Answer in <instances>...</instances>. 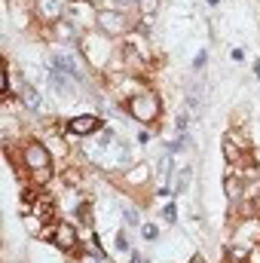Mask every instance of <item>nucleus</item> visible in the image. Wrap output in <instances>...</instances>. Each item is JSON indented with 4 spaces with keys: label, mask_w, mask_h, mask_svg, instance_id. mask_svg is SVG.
Segmentation results:
<instances>
[{
    "label": "nucleus",
    "mask_w": 260,
    "mask_h": 263,
    "mask_svg": "<svg viewBox=\"0 0 260 263\" xmlns=\"http://www.w3.org/2000/svg\"><path fill=\"white\" fill-rule=\"evenodd\" d=\"M80 49H83V55L92 62L95 67H104L107 65V59L114 55V37H107V34H86L83 40H80Z\"/></svg>",
    "instance_id": "f257e3e1"
},
{
    "label": "nucleus",
    "mask_w": 260,
    "mask_h": 263,
    "mask_svg": "<svg viewBox=\"0 0 260 263\" xmlns=\"http://www.w3.org/2000/svg\"><path fill=\"white\" fill-rule=\"evenodd\" d=\"M70 31H95L98 28V9L89 0H73L65 9Z\"/></svg>",
    "instance_id": "f03ea898"
},
{
    "label": "nucleus",
    "mask_w": 260,
    "mask_h": 263,
    "mask_svg": "<svg viewBox=\"0 0 260 263\" xmlns=\"http://www.w3.org/2000/svg\"><path fill=\"white\" fill-rule=\"evenodd\" d=\"M260 242V223L257 220H248V223H242L239 230H236V236H233V245H230V254L236 257V260H242L254 245Z\"/></svg>",
    "instance_id": "7ed1b4c3"
},
{
    "label": "nucleus",
    "mask_w": 260,
    "mask_h": 263,
    "mask_svg": "<svg viewBox=\"0 0 260 263\" xmlns=\"http://www.w3.org/2000/svg\"><path fill=\"white\" fill-rule=\"evenodd\" d=\"M126 107H129V114L138 123H153V120L159 117V98H156L153 92H141V95L129 98Z\"/></svg>",
    "instance_id": "20e7f679"
},
{
    "label": "nucleus",
    "mask_w": 260,
    "mask_h": 263,
    "mask_svg": "<svg viewBox=\"0 0 260 263\" xmlns=\"http://www.w3.org/2000/svg\"><path fill=\"white\" fill-rule=\"evenodd\" d=\"M25 165L34 172V175H46L49 165H52V156H49V147L40 144V141H28L25 144Z\"/></svg>",
    "instance_id": "39448f33"
},
{
    "label": "nucleus",
    "mask_w": 260,
    "mask_h": 263,
    "mask_svg": "<svg viewBox=\"0 0 260 263\" xmlns=\"http://www.w3.org/2000/svg\"><path fill=\"white\" fill-rule=\"evenodd\" d=\"M126 28H129V22H126L123 12H117V9H98V31L101 34L120 37V34H126Z\"/></svg>",
    "instance_id": "423d86ee"
},
{
    "label": "nucleus",
    "mask_w": 260,
    "mask_h": 263,
    "mask_svg": "<svg viewBox=\"0 0 260 263\" xmlns=\"http://www.w3.org/2000/svg\"><path fill=\"white\" fill-rule=\"evenodd\" d=\"M65 0H37V12H40V18L43 22H49V25H55L62 15H65Z\"/></svg>",
    "instance_id": "0eeeda50"
},
{
    "label": "nucleus",
    "mask_w": 260,
    "mask_h": 263,
    "mask_svg": "<svg viewBox=\"0 0 260 263\" xmlns=\"http://www.w3.org/2000/svg\"><path fill=\"white\" fill-rule=\"evenodd\" d=\"M52 242H55L62 251H73V248H77V230H73L70 223H55V230H52Z\"/></svg>",
    "instance_id": "6e6552de"
},
{
    "label": "nucleus",
    "mask_w": 260,
    "mask_h": 263,
    "mask_svg": "<svg viewBox=\"0 0 260 263\" xmlns=\"http://www.w3.org/2000/svg\"><path fill=\"white\" fill-rule=\"evenodd\" d=\"M65 129L70 132V135H80V138H86V135H92V132L101 129V123H98V117H73Z\"/></svg>",
    "instance_id": "1a4fd4ad"
},
{
    "label": "nucleus",
    "mask_w": 260,
    "mask_h": 263,
    "mask_svg": "<svg viewBox=\"0 0 260 263\" xmlns=\"http://www.w3.org/2000/svg\"><path fill=\"white\" fill-rule=\"evenodd\" d=\"M224 153H227V162H239L245 156V150L236 147V135H224Z\"/></svg>",
    "instance_id": "9d476101"
},
{
    "label": "nucleus",
    "mask_w": 260,
    "mask_h": 263,
    "mask_svg": "<svg viewBox=\"0 0 260 263\" xmlns=\"http://www.w3.org/2000/svg\"><path fill=\"white\" fill-rule=\"evenodd\" d=\"M18 95H22V101H25L31 110H40V95H37L28 83H22V86H18Z\"/></svg>",
    "instance_id": "9b49d317"
},
{
    "label": "nucleus",
    "mask_w": 260,
    "mask_h": 263,
    "mask_svg": "<svg viewBox=\"0 0 260 263\" xmlns=\"http://www.w3.org/2000/svg\"><path fill=\"white\" fill-rule=\"evenodd\" d=\"M138 9H141L144 15H153V12L159 9V0H138Z\"/></svg>",
    "instance_id": "f8f14e48"
},
{
    "label": "nucleus",
    "mask_w": 260,
    "mask_h": 263,
    "mask_svg": "<svg viewBox=\"0 0 260 263\" xmlns=\"http://www.w3.org/2000/svg\"><path fill=\"white\" fill-rule=\"evenodd\" d=\"M239 190H242V187H239V178H236V175H230V178H227V196L236 199V196H239Z\"/></svg>",
    "instance_id": "ddd939ff"
},
{
    "label": "nucleus",
    "mask_w": 260,
    "mask_h": 263,
    "mask_svg": "<svg viewBox=\"0 0 260 263\" xmlns=\"http://www.w3.org/2000/svg\"><path fill=\"white\" fill-rule=\"evenodd\" d=\"M162 214H165V220H169V223H175V220H178V208H175V205H165V211H162Z\"/></svg>",
    "instance_id": "4468645a"
},
{
    "label": "nucleus",
    "mask_w": 260,
    "mask_h": 263,
    "mask_svg": "<svg viewBox=\"0 0 260 263\" xmlns=\"http://www.w3.org/2000/svg\"><path fill=\"white\" fill-rule=\"evenodd\" d=\"M117 248H120V251H129V239H126V233L117 236Z\"/></svg>",
    "instance_id": "2eb2a0df"
},
{
    "label": "nucleus",
    "mask_w": 260,
    "mask_h": 263,
    "mask_svg": "<svg viewBox=\"0 0 260 263\" xmlns=\"http://www.w3.org/2000/svg\"><path fill=\"white\" fill-rule=\"evenodd\" d=\"M141 233H144V239H156V227H150V223H147Z\"/></svg>",
    "instance_id": "dca6fc26"
},
{
    "label": "nucleus",
    "mask_w": 260,
    "mask_h": 263,
    "mask_svg": "<svg viewBox=\"0 0 260 263\" xmlns=\"http://www.w3.org/2000/svg\"><path fill=\"white\" fill-rule=\"evenodd\" d=\"M132 263H144V257L141 254H132Z\"/></svg>",
    "instance_id": "f3484780"
},
{
    "label": "nucleus",
    "mask_w": 260,
    "mask_h": 263,
    "mask_svg": "<svg viewBox=\"0 0 260 263\" xmlns=\"http://www.w3.org/2000/svg\"><path fill=\"white\" fill-rule=\"evenodd\" d=\"M190 263H205V260H202V257H199V254H196V257H193V260H190Z\"/></svg>",
    "instance_id": "a211bd4d"
},
{
    "label": "nucleus",
    "mask_w": 260,
    "mask_h": 263,
    "mask_svg": "<svg viewBox=\"0 0 260 263\" xmlns=\"http://www.w3.org/2000/svg\"><path fill=\"white\" fill-rule=\"evenodd\" d=\"M257 211H260V199H257Z\"/></svg>",
    "instance_id": "6ab92c4d"
}]
</instances>
